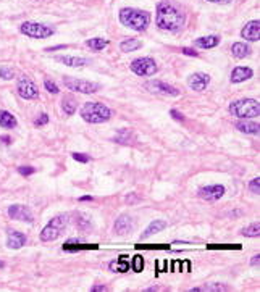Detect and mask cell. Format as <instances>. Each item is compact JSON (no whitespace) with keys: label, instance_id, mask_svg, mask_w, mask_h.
Instances as JSON below:
<instances>
[{"label":"cell","instance_id":"1","mask_svg":"<svg viewBox=\"0 0 260 292\" xmlns=\"http://www.w3.org/2000/svg\"><path fill=\"white\" fill-rule=\"evenodd\" d=\"M186 21V15L180 5L173 3L172 0H162L157 5V15H156V24L158 29L176 32L180 31Z\"/></svg>","mask_w":260,"mask_h":292},{"label":"cell","instance_id":"2","mask_svg":"<svg viewBox=\"0 0 260 292\" xmlns=\"http://www.w3.org/2000/svg\"><path fill=\"white\" fill-rule=\"evenodd\" d=\"M120 21L123 26L130 27L132 31L142 32L150 24V13L138 8H122L120 10Z\"/></svg>","mask_w":260,"mask_h":292},{"label":"cell","instance_id":"3","mask_svg":"<svg viewBox=\"0 0 260 292\" xmlns=\"http://www.w3.org/2000/svg\"><path fill=\"white\" fill-rule=\"evenodd\" d=\"M81 118L84 121H88L90 124H100V123H107L112 118V110L99 102H88L84 103L81 112Z\"/></svg>","mask_w":260,"mask_h":292},{"label":"cell","instance_id":"4","mask_svg":"<svg viewBox=\"0 0 260 292\" xmlns=\"http://www.w3.org/2000/svg\"><path fill=\"white\" fill-rule=\"evenodd\" d=\"M228 112L240 118V120H249V118H257L260 115V103L256 99H241L233 102L228 107Z\"/></svg>","mask_w":260,"mask_h":292},{"label":"cell","instance_id":"5","mask_svg":"<svg viewBox=\"0 0 260 292\" xmlns=\"http://www.w3.org/2000/svg\"><path fill=\"white\" fill-rule=\"evenodd\" d=\"M68 225V215H57L47 223V226L40 231V241L42 242H52L57 241L62 233L65 231Z\"/></svg>","mask_w":260,"mask_h":292},{"label":"cell","instance_id":"6","mask_svg":"<svg viewBox=\"0 0 260 292\" xmlns=\"http://www.w3.org/2000/svg\"><path fill=\"white\" fill-rule=\"evenodd\" d=\"M20 32L24 34V36L31 37V39H47L55 34L54 27L42 24V23H36V21H26L20 26Z\"/></svg>","mask_w":260,"mask_h":292},{"label":"cell","instance_id":"7","mask_svg":"<svg viewBox=\"0 0 260 292\" xmlns=\"http://www.w3.org/2000/svg\"><path fill=\"white\" fill-rule=\"evenodd\" d=\"M63 86L70 90H73V92H81V94H94L100 89V84H97V82L70 78V76L63 78Z\"/></svg>","mask_w":260,"mask_h":292},{"label":"cell","instance_id":"8","mask_svg":"<svg viewBox=\"0 0 260 292\" xmlns=\"http://www.w3.org/2000/svg\"><path fill=\"white\" fill-rule=\"evenodd\" d=\"M130 69L138 76H154L158 71V66L154 58L142 57V58L132 60L131 65H130Z\"/></svg>","mask_w":260,"mask_h":292},{"label":"cell","instance_id":"9","mask_svg":"<svg viewBox=\"0 0 260 292\" xmlns=\"http://www.w3.org/2000/svg\"><path fill=\"white\" fill-rule=\"evenodd\" d=\"M16 92L21 99L24 100H32V99H38L39 97V89L38 86L34 84V81L31 78H28V76H20L18 78V82H16Z\"/></svg>","mask_w":260,"mask_h":292},{"label":"cell","instance_id":"10","mask_svg":"<svg viewBox=\"0 0 260 292\" xmlns=\"http://www.w3.org/2000/svg\"><path fill=\"white\" fill-rule=\"evenodd\" d=\"M146 89H149L154 94H160V95H168V97H178L180 90L176 87H173L170 84H166L164 81L158 79H152L149 82H146Z\"/></svg>","mask_w":260,"mask_h":292},{"label":"cell","instance_id":"11","mask_svg":"<svg viewBox=\"0 0 260 292\" xmlns=\"http://www.w3.org/2000/svg\"><path fill=\"white\" fill-rule=\"evenodd\" d=\"M224 196V186L222 184H214V186H206L199 189V197L207 200V202H215Z\"/></svg>","mask_w":260,"mask_h":292},{"label":"cell","instance_id":"12","mask_svg":"<svg viewBox=\"0 0 260 292\" xmlns=\"http://www.w3.org/2000/svg\"><path fill=\"white\" fill-rule=\"evenodd\" d=\"M8 217L12 220H16V221H26V223H32V213L31 210L28 208L26 205H20V204H15V205H10L8 207Z\"/></svg>","mask_w":260,"mask_h":292},{"label":"cell","instance_id":"13","mask_svg":"<svg viewBox=\"0 0 260 292\" xmlns=\"http://www.w3.org/2000/svg\"><path fill=\"white\" fill-rule=\"evenodd\" d=\"M210 84V76L206 74V73H194L189 76L188 79V86L191 87L196 92H202V90H206Z\"/></svg>","mask_w":260,"mask_h":292},{"label":"cell","instance_id":"14","mask_svg":"<svg viewBox=\"0 0 260 292\" xmlns=\"http://www.w3.org/2000/svg\"><path fill=\"white\" fill-rule=\"evenodd\" d=\"M241 37L250 42H257L260 39V21L258 19H252L241 29Z\"/></svg>","mask_w":260,"mask_h":292},{"label":"cell","instance_id":"15","mask_svg":"<svg viewBox=\"0 0 260 292\" xmlns=\"http://www.w3.org/2000/svg\"><path fill=\"white\" fill-rule=\"evenodd\" d=\"M252 76H254V71H252L249 66H236L233 71H231L230 81L233 82V84H240V82L250 79Z\"/></svg>","mask_w":260,"mask_h":292},{"label":"cell","instance_id":"16","mask_svg":"<svg viewBox=\"0 0 260 292\" xmlns=\"http://www.w3.org/2000/svg\"><path fill=\"white\" fill-rule=\"evenodd\" d=\"M132 228H134V223H132V218L128 217V215H122L120 218H118L115 221V225H114V231L116 234H130L132 231Z\"/></svg>","mask_w":260,"mask_h":292},{"label":"cell","instance_id":"17","mask_svg":"<svg viewBox=\"0 0 260 292\" xmlns=\"http://www.w3.org/2000/svg\"><path fill=\"white\" fill-rule=\"evenodd\" d=\"M26 244V236L20 231H8V239H6V247L8 249H13V250H18Z\"/></svg>","mask_w":260,"mask_h":292},{"label":"cell","instance_id":"18","mask_svg":"<svg viewBox=\"0 0 260 292\" xmlns=\"http://www.w3.org/2000/svg\"><path fill=\"white\" fill-rule=\"evenodd\" d=\"M236 129L241 131L244 134H252V136H257L258 131H260V126L258 123H254V121H238L236 123Z\"/></svg>","mask_w":260,"mask_h":292},{"label":"cell","instance_id":"19","mask_svg":"<svg viewBox=\"0 0 260 292\" xmlns=\"http://www.w3.org/2000/svg\"><path fill=\"white\" fill-rule=\"evenodd\" d=\"M60 63L66 65V66H72V68H81V66H86L89 63L88 58H82V57H72V55H66V57H58L57 58Z\"/></svg>","mask_w":260,"mask_h":292},{"label":"cell","instance_id":"20","mask_svg":"<svg viewBox=\"0 0 260 292\" xmlns=\"http://www.w3.org/2000/svg\"><path fill=\"white\" fill-rule=\"evenodd\" d=\"M231 53H233L234 58L242 60L250 55V47L246 42H234L233 45H231Z\"/></svg>","mask_w":260,"mask_h":292},{"label":"cell","instance_id":"21","mask_svg":"<svg viewBox=\"0 0 260 292\" xmlns=\"http://www.w3.org/2000/svg\"><path fill=\"white\" fill-rule=\"evenodd\" d=\"M220 44V37L218 36H204L198 37L194 40V45L199 48H214Z\"/></svg>","mask_w":260,"mask_h":292},{"label":"cell","instance_id":"22","mask_svg":"<svg viewBox=\"0 0 260 292\" xmlns=\"http://www.w3.org/2000/svg\"><path fill=\"white\" fill-rule=\"evenodd\" d=\"M0 126L5 128V129H13V128L18 126V121L10 112H6V110H0Z\"/></svg>","mask_w":260,"mask_h":292},{"label":"cell","instance_id":"23","mask_svg":"<svg viewBox=\"0 0 260 292\" xmlns=\"http://www.w3.org/2000/svg\"><path fill=\"white\" fill-rule=\"evenodd\" d=\"M166 228V221L165 220H154L152 223L149 225V228L146 229L144 231V234L140 236V238H149V236H152V234H157V233H160V231H164V229Z\"/></svg>","mask_w":260,"mask_h":292},{"label":"cell","instance_id":"24","mask_svg":"<svg viewBox=\"0 0 260 292\" xmlns=\"http://www.w3.org/2000/svg\"><path fill=\"white\" fill-rule=\"evenodd\" d=\"M142 47V42H140L139 39H134V37H128L124 39L123 42L120 44V50L124 52V53H130V52H134L138 48Z\"/></svg>","mask_w":260,"mask_h":292},{"label":"cell","instance_id":"25","mask_svg":"<svg viewBox=\"0 0 260 292\" xmlns=\"http://www.w3.org/2000/svg\"><path fill=\"white\" fill-rule=\"evenodd\" d=\"M62 110L66 116H73L76 113V100L73 97H63L62 100Z\"/></svg>","mask_w":260,"mask_h":292},{"label":"cell","instance_id":"26","mask_svg":"<svg viewBox=\"0 0 260 292\" xmlns=\"http://www.w3.org/2000/svg\"><path fill=\"white\" fill-rule=\"evenodd\" d=\"M241 234L246 236V238H258L260 236V223L258 221H254V223L249 225L248 228H242Z\"/></svg>","mask_w":260,"mask_h":292},{"label":"cell","instance_id":"27","mask_svg":"<svg viewBox=\"0 0 260 292\" xmlns=\"http://www.w3.org/2000/svg\"><path fill=\"white\" fill-rule=\"evenodd\" d=\"M86 44H88L89 48H92V50L99 52V50H104V48L108 45V40L102 39V37H92V39H89Z\"/></svg>","mask_w":260,"mask_h":292},{"label":"cell","instance_id":"28","mask_svg":"<svg viewBox=\"0 0 260 292\" xmlns=\"http://www.w3.org/2000/svg\"><path fill=\"white\" fill-rule=\"evenodd\" d=\"M204 291H207V292H224V291H230L228 286H223V284H210V286H206V288H194L191 289V292H204Z\"/></svg>","mask_w":260,"mask_h":292},{"label":"cell","instance_id":"29","mask_svg":"<svg viewBox=\"0 0 260 292\" xmlns=\"http://www.w3.org/2000/svg\"><path fill=\"white\" fill-rule=\"evenodd\" d=\"M0 78L5 81H10L15 78V71L10 66H0Z\"/></svg>","mask_w":260,"mask_h":292},{"label":"cell","instance_id":"30","mask_svg":"<svg viewBox=\"0 0 260 292\" xmlns=\"http://www.w3.org/2000/svg\"><path fill=\"white\" fill-rule=\"evenodd\" d=\"M44 86H46V89L48 90L50 94H58L60 92V89H58V86L55 84L54 81H50V79H46L44 81Z\"/></svg>","mask_w":260,"mask_h":292},{"label":"cell","instance_id":"31","mask_svg":"<svg viewBox=\"0 0 260 292\" xmlns=\"http://www.w3.org/2000/svg\"><path fill=\"white\" fill-rule=\"evenodd\" d=\"M249 189H250L252 194H257V196H258V194H260V178H254L250 181Z\"/></svg>","mask_w":260,"mask_h":292},{"label":"cell","instance_id":"32","mask_svg":"<svg viewBox=\"0 0 260 292\" xmlns=\"http://www.w3.org/2000/svg\"><path fill=\"white\" fill-rule=\"evenodd\" d=\"M18 173L23 176H30V175H34V173H36V168H32V166H20Z\"/></svg>","mask_w":260,"mask_h":292},{"label":"cell","instance_id":"33","mask_svg":"<svg viewBox=\"0 0 260 292\" xmlns=\"http://www.w3.org/2000/svg\"><path fill=\"white\" fill-rule=\"evenodd\" d=\"M48 120H50V118H48V115L47 113H42L36 121H34V124H36V126H44V124H47L48 123Z\"/></svg>","mask_w":260,"mask_h":292},{"label":"cell","instance_id":"34","mask_svg":"<svg viewBox=\"0 0 260 292\" xmlns=\"http://www.w3.org/2000/svg\"><path fill=\"white\" fill-rule=\"evenodd\" d=\"M73 158L76 160V162H80V163H88L89 162V157L86 154H80V152H74Z\"/></svg>","mask_w":260,"mask_h":292},{"label":"cell","instance_id":"35","mask_svg":"<svg viewBox=\"0 0 260 292\" xmlns=\"http://www.w3.org/2000/svg\"><path fill=\"white\" fill-rule=\"evenodd\" d=\"M144 267V260H142V257H136L134 259V270L136 271H140Z\"/></svg>","mask_w":260,"mask_h":292},{"label":"cell","instance_id":"36","mask_svg":"<svg viewBox=\"0 0 260 292\" xmlns=\"http://www.w3.org/2000/svg\"><path fill=\"white\" fill-rule=\"evenodd\" d=\"M181 52L184 53V55H189V57H198V55H199L196 50H192V48H188V47H182Z\"/></svg>","mask_w":260,"mask_h":292},{"label":"cell","instance_id":"37","mask_svg":"<svg viewBox=\"0 0 260 292\" xmlns=\"http://www.w3.org/2000/svg\"><path fill=\"white\" fill-rule=\"evenodd\" d=\"M170 115L174 118V120H176V121H182V120H184V116H182L180 112H176V110H172V112H170Z\"/></svg>","mask_w":260,"mask_h":292},{"label":"cell","instance_id":"38","mask_svg":"<svg viewBox=\"0 0 260 292\" xmlns=\"http://www.w3.org/2000/svg\"><path fill=\"white\" fill-rule=\"evenodd\" d=\"M210 3H220V5H226V3H231L233 0H207Z\"/></svg>","mask_w":260,"mask_h":292},{"label":"cell","instance_id":"39","mask_svg":"<svg viewBox=\"0 0 260 292\" xmlns=\"http://www.w3.org/2000/svg\"><path fill=\"white\" fill-rule=\"evenodd\" d=\"M258 262H260V255L257 254V255H254V257H252V260H250V265H252V267H258Z\"/></svg>","mask_w":260,"mask_h":292},{"label":"cell","instance_id":"40","mask_svg":"<svg viewBox=\"0 0 260 292\" xmlns=\"http://www.w3.org/2000/svg\"><path fill=\"white\" fill-rule=\"evenodd\" d=\"M105 291H107L105 286H92L90 288V292H105Z\"/></svg>","mask_w":260,"mask_h":292},{"label":"cell","instance_id":"41","mask_svg":"<svg viewBox=\"0 0 260 292\" xmlns=\"http://www.w3.org/2000/svg\"><path fill=\"white\" fill-rule=\"evenodd\" d=\"M0 142H4L5 145H8L12 142V139L8 136H0Z\"/></svg>","mask_w":260,"mask_h":292},{"label":"cell","instance_id":"42","mask_svg":"<svg viewBox=\"0 0 260 292\" xmlns=\"http://www.w3.org/2000/svg\"><path fill=\"white\" fill-rule=\"evenodd\" d=\"M58 48H65V45H57V47H50V48H46L47 52H52V50H58Z\"/></svg>","mask_w":260,"mask_h":292},{"label":"cell","instance_id":"43","mask_svg":"<svg viewBox=\"0 0 260 292\" xmlns=\"http://www.w3.org/2000/svg\"><path fill=\"white\" fill-rule=\"evenodd\" d=\"M80 200H81V202H88V200L90 202V200H92V197H90V196H84V197H81Z\"/></svg>","mask_w":260,"mask_h":292},{"label":"cell","instance_id":"44","mask_svg":"<svg viewBox=\"0 0 260 292\" xmlns=\"http://www.w3.org/2000/svg\"><path fill=\"white\" fill-rule=\"evenodd\" d=\"M5 265H4V262H0V268H4Z\"/></svg>","mask_w":260,"mask_h":292}]
</instances>
